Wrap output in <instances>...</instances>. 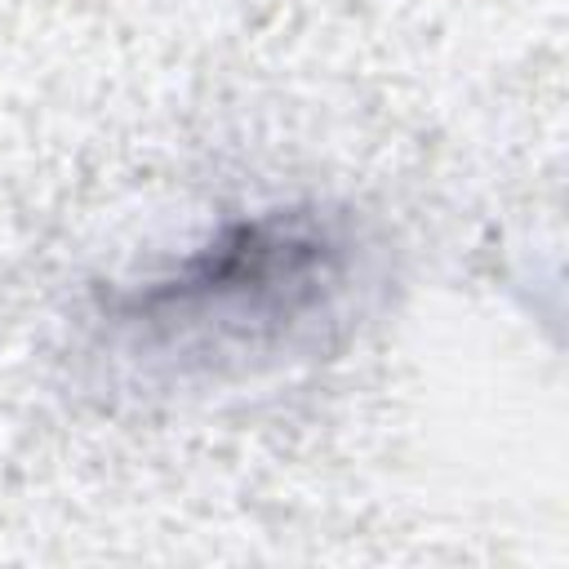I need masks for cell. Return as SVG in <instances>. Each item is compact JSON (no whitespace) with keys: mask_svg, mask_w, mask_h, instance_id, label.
Wrapping results in <instances>:
<instances>
[{"mask_svg":"<svg viewBox=\"0 0 569 569\" xmlns=\"http://www.w3.org/2000/svg\"><path fill=\"white\" fill-rule=\"evenodd\" d=\"M356 271V244L333 218L271 209L116 289L107 329L129 360L160 373H244L311 347L338 320Z\"/></svg>","mask_w":569,"mask_h":569,"instance_id":"6da1fadb","label":"cell"}]
</instances>
